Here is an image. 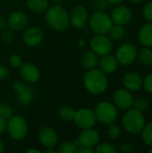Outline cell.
<instances>
[{"mask_svg":"<svg viewBox=\"0 0 152 153\" xmlns=\"http://www.w3.org/2000/svg\"><path fill=\"white\" fill-rule=\"evenodd\" d=\"M46 21L48 26L56 31L65 30L70 25L69 13L59 4H54L47 9Z\"/></svg>","mask_w":152,"mask_h":153,"instance_id":"6da1fadb","label":"cell"},{"mask_svg":"<svg viewBox=\"0 0 152 153\" xmlns=\"http://www.w3.org/2000/svg\"><path fill=\"white\" fill-rule=\"evenodd\" d=\"M83 83L85 89L93 95L102 94L108 88V80L107 74L101 69L93 68L88 70L83 78Z\"/></svg>","mask_w":152,"mask_h":153,"instance_id":"7a4b0ae2","label":"cell"},{"mask_svg":"<svg viewBox=\"0 0 152 153\" xmlns=\"http://www.w3.org/2000/svg\"><path fill=\"white\" fill-rule=\"evenodd\" d=\"M122 123L126 132L132 134H137L144 127L145 119L142 115V112L133 108L128 110L125 114Z\"/></svg>","mask_w":152,"mask_h":153,"instance_id":"3957f363","label":"cell"},{"mask_svg":"<svg viewBox=\"0 0 152 153\" xmlns=\"http://www.w3.org/2000/svg\"><path fill=\"white\" fill-rule=\"evenodd\" d=\"M6 132L13 140L21 142L24 140L28 134L27 122L20 116H13L7 120Z\"/></svg>","mask_w":152,"mask_h":153,"instance_id":"277c9868","label":"cell"},{"mask_svg":"<svg viewBox=\"0 0 152 153\" xmlns=\"http://www.w3.org/2000/svg\"><path fill=\"white\" fill-rule=\"evenodd\" d=\"M90 27L95 34H108L113 26L111 16L103 11L94 13L90 18Z\"/></svg>","mask_w":152,"mask_h":153,"instance_id":"5b68a950","label":"cell"},{"mask_svg":"<svg viewBox=\"0 0 152 153\" xmlns=\"http://www.w3.org/2000/svg\"><path fill=\"white\" fill-rule=\"evenodd\" d=\"M94 112L97 120L105 125L114 123L118 117V111L116 107L113 103L108 101L99 102L96 106Z\"/></svg>","mask_w":152,"mask_h":153,"instance_id":"8992f818","label":"cell"},{"mask_svg":"<svg viewBox=\"0 0 152 153\" xmlns=\"http://www.w3.org/2000/svg\"><path fill=\"white\" fill-rule=\"evenodd\" d=\"M73 121L75 123L77 127L83 130L92 128L96 125L98 120L94 110L88 108H82L75 110V115Z\"/></svg>","mask_w":152,"mask_h":153,"instance_id":"52a82bcc","label":"cell"},{"mask_svg":"<svg viewBox=\"0 0 152 153\" xmlns=\"http://www.w3.org/2000/svg\"><path fill=\"white\" fill-rule=\"evenodd\" d=\"M91 50L98 56H106L112 51V41L104 34H96L90 41Z\"/></svg>","mask_w":152,"mask_h":153,"instance_id":"ba28073f","label":"cell"},{"mask_svg":"<svg viewBox=\"0 0 152 153\" xmlns=\"http://www.w3.org/2000/svg\"><path fill=\"white\" fill-rule=\"evenodd\" d=\"M13 90L18 95V101L22 106L26 107L33 102L35 99L34 91L30 87L27 86L23 82L19 80L15 81L13 83Z\"/></svg>","mask_w":152,"mask_h":153,"instance_id":"9c48e42d","label":"cell"},{"mask_svg":"<svg viewBox=\"0 0 152 153\" xmlns=\"http://www.w3.org/2000/svg\"><path fill=\"white\" fill-rule=\"evenodd\" d=\"M137 56V50L136 48L129 43L122 45L116 51V58L117 62L124 65H131L134 62Z\"/></svg>","mask_w":152,"mask_h":153,"instance_id":"30bf717a","label":"cell"},{"mask_svg":"<svg viewBox=\"0 0 152 153\" xmlns=\"http://www.w3.org/2000/svg\"><path fill=\"white\" fill-rule=\"evenodd\" d=\"M70 24L76 29H82L89 20V13L87 9L82 4H77L74 6L69 14Z\"/></svg>","mask_w":152,"mask_h":153,"instance_id":"8fae6325","label":"cell"},{"mask_svg":"<svg viewBox=\"0 0 152 153\" xmlns=\"http://www.w3.org/2000/svg\"><path fill=\"white\" fill-rule=\"evenodd\" d=\"M23 42L30 48H35L44 39V32L37 26H31L25 30L22 36Z\"/></svg>","mask_w":152,"mask_h":153,"instance_id":"7c38bea8","label":"cell"},{"mask_svg":"<svg viewBox=\"0 0 152 153\" xmlns=\"http://www.w3.org/2000/svg\"><path fill=\"white\" fill-rule=\"evenodd\" d=\"M19 73L22 79L29 83H35L40 78L39 67L32 63H22L19 67Z\"/></svg>","mask_w":152,"mask_h":153,"instance_id":"4fadbf2b","label":"cell"},{"mask_svg":"<svg viewBox=\"0 0 152 153\" xmlns=\"http://www.w3.org/2000/svg\"><path fill=\"white\" fill-rule=\"evenodd\" d=\"M77 142L80 147H87L93 149L98 145L99 142V134L93 128L83 129L79 134Z\"/></svg>","mask_w":152,"mask_h":153,"instance_id":"5bb4252c","label":"cell"},{"mask_svg":"<svg viewBox=\"0 0 152 153\" xmlns=\"http://www.w3.org/2000/svg\"><path fill=\"white\" fill-rule=\"evenodd\" d=\"M28 23V15L22 11H15L12 13L7 19V25L13 31H20L24 30Z\"/></svg>","mask_w":152,"mask_h":153,"instance_id":"9a60e30c","label":"cell"},{"mask_svg":"<svg viewBox=\"0 0 152 153\" xmlns=\"http://www.w3.org/2000/svg\"><path fill=\"white\" fill-rule=\"evenodd\" d=\"M114 105L121 109H128L133 104V97L127 89L117 90L113 96Z\"/></svg>","mask_w":152,"mask_h":153,"instance_id":"2e32d148","label":"cell"},{"mask_svg":"<svg viewBox=\"0 0 152 153\" xmlns=\"http://www.w3.org/2000/svg\"><path fill=\"white\" fill-rule=\"evenodd\" d=\"M39 139L40 143L45 148H55L58 143V136L56 132L49 127H42L39 132Z\"/></svg>","mask_w":152,"mask_h":153,"instance_id":"e0dca14e","label":"cell"},{"mask_svg":"<svg viewBox=\"0 0 152 153\" xmlns=\"http://www.w3.org/2000/svg\"><path fill=\"white\" fill-rule=\"evenodd\" d=\"M111 19L113 22H115L116 24L124 26L131 21L132 12L127 6H124V5L117 6L113 10Z\"/></svg>","mask_w":152,"mask_h":153,"instance_id":"ac0fdd59","label":"cell"},{"mask_svg":"<svg viewBox=\"0 0 152 153\" xmlns=\"http://www.w3.org/2000/svg\"><path fill=\"white\" fill-rule=\"evenodd\" d=\"M123 83L128 91H136L142 85V79L140 74L134 72L126 74L123 78Z\"/></svg>","mask_w":152,"mask_h":153,"instance_id":"d6986e66","label":"cell"},{"mask_svg":"<svg viewBox=\"0 0 152 153\" xmlns=\"http://www.w3.org/2000/svg\"><path fill=\"white\" fill-rule=\"evenodd\" d=\"M100 69L107 74H112L116 71L118 67V62L116 58V56L108 54L106 56H103V58L99 62Z\"/></svg>","mask_w":152,"mask_h":153,"instance_id":"ffe728a7","label":"cell"},{"mask_svg":"<svg viewBox=\"0 0 152 153\" xmlns=\"http://www.w3.org/2000/svg\"><path fill=\"white\" fill-rule=\"evenodd\" d=\"M98 63V55L94 53L92 50L86 51L81 57V64L82 67L86 70H91L93 68H96Z\"/></svg>","mask_w":152,"mask_h":153,"instance_id":"44dd1931","label":"cell"},{"mask_svg":"<svg viewBox=\"0 0 152 153\" xmlns=\"http://www.w3.org/2000/svg\"><path fill=\"white\" fill-rule=\"evenodd\" d=\"M28 8L36 13H42L49 7L48 0H26Z\"/></svg>","mask_w":152,"mask_h":153,"instance_id":"7402d4cb","label":"cell"},{"mask_svg":"<svg viewBox=\"0 0 152 153\" xmlns=\"http://www.w3.org/2000/svg\"><path fill=\"white\" fill-rule=\"evenodd\" d=\"M140 41L148 47H152V22L142 27L139 32Z\"/></svg>","mask_w":152,"mask_h":153,"instance_id":"603a6c76","label":"cell"},{"mask_svg":"<svg viewBox=\"0 0 152 153\" xmlns=\"http://www.w3.org/2000/svg\"><path fill=\"white\" fill-rule=\"evenodd\" d=\"M58 115H59V117H60V118L62 120L66 121V122H70V121L73 120V117H74V115H75V110L72 107L64 106L59 109Z\"/></svg>","mask_w":152,"mask_h":153,"instance_id":"cb8c5ba5","label":"cell"},{"mask_svg":"<svg viewBox=\"0 0 152 153\" xmlns=\"http://www.w3.org/2000/svg\"><path fill=\"white\" fill-rule=\"evenodd\" d=\"M108 33L110 36V39L115 40V41H119L124 38L125 30L122 25L116 24V25L112 26V28L110 29Z\"/></svg>","mask_w":152,"mask_h":153,"instance_id":"d4e9b609","label":"cell"},{"mask_svg":"<svg viewBox=\"0 0 152 153\" xmlns=\"http://www.w3.org/2000/svg\"><path fill=\"white\" fill-rule=\"evenodd\" d=\"M138 58L142 64L145 65H152V51L150 48L141 49L138 53Z\"/></svg>","mask_w":152,"mask_h":153,"instance_id":"484cf974","label":"cell"},{"mask_svg":"<svg viewBox=\"0 0 152 153\" xmlns=\"http://www.w3.org/2000/svg\"><path fill=\"white\" fill-rule=\"evenodd\" d=\"M77 150V145L70 142H64L57 147V152L59 153H76Z\"/></svg>","mask_w":152,"mask_h":153,"instance_id":"4316f807","label":"cell"},{"mask_svg":"<svg viewBox=\"0 0 152 153\" xmlns=\"http://www.w3.org/2000/svg\"><path fill=\"white\" fill-rule=\"evenodd\" d=\"M142 141L145 144L152 146V121L142 128Z\"/></svg>","mask_w":152,"mask_h":153,"instance_id":"83f0119b","label":"cell"},{"mask_svg":"<svg viewBox=\"0 0 152 153\" xmlns=\"http://www.w3.org/2000/svg\"><path fill=\"white\" fill-rule=\"evenodd\" d=\"M13 116V108L4 102H0V117L8 120Z\"/></svg>","mask_w":152,"mask_h":153,"instance_id":"f1b7e54d","label":"cell"},{"mask_svg":"<svg viewBox=\"0 0 152 153\" xmlns=\"http://www.w3.org/2000/svg\"><path fill=\"white\" fill-rule=\"evenodd\" d=\"M95 152L98 153H116L118 150L111 143H102L97 145Z\"/></svg>","mask_w":152,"mask_h":153,"instance_id":"f546056e","label":"cell"},{"mask_svg":"<svg viewBox=\"0 0 152 153\" xmlns=\"http://www.w3.org/2000/svg\"><path fill=\"white\" fill-rule=\"evenodd\" d=\"M108 135L112 140H117L121 136V129L120 127L116 124H109V126L108 128Z\"/></svg>","mask_w":152,"mask_h":153,"instance_id":"4dcf8cb0","label":"cell"},{"mask_svg":"<svg viewBox=\"0 0 152 153\" xmlns=\"http://www.w3.org/2000/svg\"><path fill=\"white\" fill-rule=\"evenodd\" d=\"M1 40L5 43V44H9L11 42H13V39H14V34H13V30L9 29H4L1 31V36H0Z\"/></svg>","mask_w":152,"mask_h":153,"instance_id":"1f68e13d","label":"cell"},{"mask_svg":"<svg viewBox=\"0 0 152 153\" xmlns=\"http://www.w3.org/2000/svg\"><path fill=\"white\" fill-rule=\"evenodd\" d=\"M9 65L13 68H19L22 64V59L19 55L13 54L9 56Z\"/></svg>","mask_w":152,"mask_h":153,"instance_id":"d6a6232c","label":"cell"},{"mask_svg":"<svg viewBox=\"0 0 152 153\" xmlns=\"http://www.w3.org/2000/svg\"><path fill=\"white\" fill-rule=\"evenodd\" d=\"M134 106V108L141 111V112H143L147 109L149 104H148V101L145 100V99H138L136 101H133V104Z\"/></svg>","mask_w":152,"mask_h":153,"instance_id":"836d02e7","label":"cell"},{"mask_svg":"<svg viewBox=\"0 0 152 153\" xmlns=\"http://www.w3.org/2000/svg\"><path fill=\"white\" fill-rule=\"evenodd\" d=\"M94 6L98 11H103L107 10L108 8V2L107 0H94Z\"/></svg>","mask_w":152,"mask_h":153,"instance_id":"e575fe53","label":"cell"},{"mask_svg":"<svg viewBox=\"0 0 152 153\" xmlns=\"http://www.w3.org/2000/svg\"><path fill=\"white\" fill-rule=\"evenodd\" d=\"M143 16L146 20L152 22V2L148 3L143 8Z\"/></svg>","mask_w":152,"mask_h":153,"instance_id":"d590c367","label":"cell"},{"mask_svg":"<svg viewBox=\"0 0 152 153\" xmlns=\"http://www.w3.org/2000/svg\"><path fill=\"white\" fill-rule=\"evenodd\" d=\"M142 84L146 91L152 93V74L145 77L144 81H142Z\"/></svg>","mask_w":152,"mask_h":153,"instance_id":"8d00e7d4","label":"cell"},{"mask_svg":"<svg viewBox=\"0 0 152 153\" xmlns=\"http://www.w3.org/2000/svg\"><path fill=\"white\" fill-rule=\"evenodd\" d=\"M10 75V71L8 67L4 65H0V81L6 80Z\"/></svg>","mask_w":152,"mask_h":153,"instance_id":"74e56055","label":"cell"},{"mask_svg":"<svg viewBox=\"0 0 152 153\" xmlns=\"http://www.w3.org/2000/svg\"><path fill=\"white\" fill-rule=\"evenodd\" d=\"M119 151L123 153H132L134 152V147L131 143H122L119 146Z\"/></svg>","mask_w":152,"mask_h":153,"instance_id":"f35d334b","label":"cell"},{"mask_svg":"<svg viewBox=\"0 0 152 153\" xmlns=\"http://www.w3.org/2000/svg\"><path fill=\"white\" fill-rule=\"evenodd\" d=\"M7 129V120L0 117V136L3 135Z\"/></svg>","mask_w":152,"mask_h":153,"instance_id":"ab89813d","label":"cell"},{"mask_svg":"<svg viewBox=\"0 0 152 153\" xmlns=\"http://www.w3.org/2000/svg\"><path fill=\"white\" fill-rule=\"evenodd\" d=\"M6 25H7V20L3 15H0V32L5 29Z\"/></svg>","mask_w":152,"mask_h":153,"instance_id":"60d3db41","label":"cell"},{"mask_svg":"<svg viewBox=\"0 0 152 153\" xmlns=\"http://www.w3.org/2000/svg\"><path fill=\"white\" fill-rule=\"evenodd\" d=\"M77 152L79 153H93L94 150L91 148H87V147H80V149L77 150Z\"/></svg>","mask_w":152,"mask_h":153,"instance_id":"b9f144b4","label":"cell"},{"mask_svg":"<svg viewBox=\"0 0 152 153\" xmlns=\"http://www.w3.org/2000/svg\"><path fill=\"white\" fill-rule=\"evenodd\" d=\"M108 2V4H114V5H118L121 3L124 2V0H107Z\"/></svg>","mask_w":152,"mask_h":153,"instance_id":"7bdbcfd3","label":"cell"},{"mask_svg":"<svg viewBox=\"0 0 152 153\" xmlns=\"http://www.w3.org/2000/svg\"><path fill=\"white\" fill-rule=\"evenodd\" d=\"M26 153H40V151L37 149H29L26 151Z\"/></svg>","mask_w":152,"mask_h":153,"instance_id":"ee69618b","label":"cell"},{"mask_svg":"<svg viewBox=\"0 0 152 153\" xmlns=\"http://www.w3.org/2000/svg\"><path fill=\"white\" fill-rule=\"evenodd\" d=\"M56 151L54 150V148H47L46 150V153H55Z\"/></svg>","mask_w":152,"mask_h":153,"instance_id":"f6af8a7d","label":"cell"},{"mask_svg":"<svg viewBox=\"0 0 152 153\" xmlns=\"http://www.w3.org/2000/svg\"><path fill=\"white\" fill-rule=\"evenodd\" d=\"M4 152V146L3 144V143L0 141V153H3Z\"/></svg>","mask_w":152,"mask_h":153,"instance_id":"bcb514c9","label":"cell"},{"mask_svg":"<svg viewBox=\"0 0 152 153\" xmlns=\"http://www.w3.org/2000/svg\"><path fill=\"white\" fill-rule=\"evenodd\" d=\"M63 0H51V2L53 3V4H59V3H61Z\"/></svg>","mask_w":152,"mask_h":153,"instance_id":"7dc6e473","label":"cell"},{"mask_svg":"<svg viewBox=\"0 0 152 153\" xmlns=\"http://www.w3.org/2000/svg\"><path fill=\"white\" fill-rule=\"evenodd\" d=\"M133 3H135V4H139V3H141V2H142L143 0H131Z\"/></svg>","mask_w":152,"mask_h":153,"instance_id":"c3c4849f","label":"cell"},{"mask_svg":"<svg viewBox=\"0 0 152 153\" xmlns=\"http://www.w3.org/2000/svg\"><path fill=\"white\" fill-rule=\"evenodd\" d=\"M149 152H150V153H152V148H151V149L149 150Z\"/></svg>","mask_w":152,"mask_h":153,"instance_id":"681fc988","label":"cell"}]
</instances>
